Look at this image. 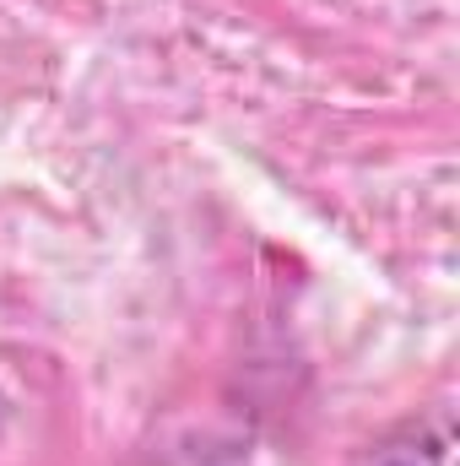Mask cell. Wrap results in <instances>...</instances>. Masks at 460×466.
Segmentation results:
<instances>
[{
    "label": "cell",
    "mask_w": 460,
    "mask_h": 466,
    "mask_svg": "<svg viewBox=\"0 0 460 466\" xmlns=\"http://www.w3.org/2000/svg\"><path fill=\"white\" fill-rule=\"evenodd\" d=\"M0 429H5V396H0Z\"/></svg>",
    "instance_id": "2"
},
{
    "label": "cell",
    "mask_w": 460,
    "mask_h": 466,
    "mask_svg": "<svg viewBox=\"0 0 460 466\" xmlns=\"http://www.w3.org/2000/svg\"><path fill=\"white\" fill-rule=\"evenodd\" d=\"M352 466H455V429H450V418L401 423V429L379 434L374 445H363Z\"/></svg>",
    "instance_id": "1"
}]
</instances>
